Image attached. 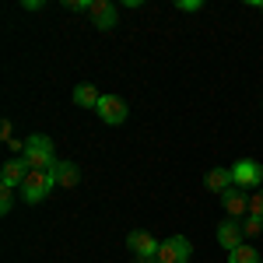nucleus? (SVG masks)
<instances>
[{
    "instance_id": "obj_7",
    "label": "nucleus",
    "mask_w": 263,
    "mask_h": 263,
    "mask_svg": "<svg viewBox=\"0 0 263 263\" xmlns=\"http://www.w3.org/2000/svg\"><path fill=\"white\" fill-rule=\"evenodd\" d=\"M28 172H32V168H28L25 158H11V162L0 168V186H4V190H21L25 179H28Z\"/></svg>"
},
{
    "instance_id": "obj_6",
    "label": "nucleus",
    "mask_w": 263,
    "mask_h": 263,
    "mask_svg": "<svg viewBox=\"0 0 263 263\" xmlns=\"http://www.w3.org/2000/svg\"><path fill=\"white\" fill-rule=\"evenodd\" d=\"M91 25L99 28V32H109V28H116V21H120V11H116V4L112 0H91Z\"/></svg>"
},
{
    "instance_id": "obj_2",
    "label": "nucleus",
    "mask_w": 263,
    "mask_h": 263,
    "mask_svg": "<svg viewBox=\"0 0 263 263\" xmlns=\"http://www.w3.org/2000/svg\"><path fill=\"white\" fill-rule=\"evenodd\" d=\"M53 186H57L53 172H28V179H25V186H21V200L25 203H42L49 193H53Z\"/></svg>"
},
{
    "instance_id": "obj_3",
    "label": "nucleus",
    "mask_w": 263,
    "mask_h": 263,
    "mask_svg": "<svg viewBox=\"0 0 263 263\" xmlns=\"http://www.w3.org/2000/svg\"><path fill=\"white\" fill-rule=\"evenodd\" d=\"M232 182L239 190H260L263 186V165L256 158H239L232 165Z\"/></svg>"
},
{
    "instance_id": "obj_18",
    "label": "nucleus",
    "mask_w": 263,
    "mask_h": 263,
    "mask_svg": "<svg viewBox=\"0 0 263 263\" xmlns=\"http://www.w3.org/2000/svg\"><path fill=\"white\" fill-rule=\"evenodd\" d=\"M67 11H91V0H67Z\"/></svg>"
},
{
    "instance_id": "obj_11",
    "label": "nucleus",
    "mask_w": 263,
    "mask_h": 263,
    "mask_svg": "<svg viewBox=\"0 0 263 263\" xmlns=\"http://www.w3.org/2000/svg\"><path fill=\"white\" fill-rule=\"evenodd\" d=\"M203 186H207V190H214V193L221 197L224 190H232V186H235V182H232V168H211V172L203 176Z\"/></svg>"
},
{
    "instance_id": "obj_5",
    "label": "nucleus",
    "mask_w": 263,
    "mask_h": 263,
    "mask_svg": "<svg viewBox=\"0 0 263 263\" xmlns=\"http://www.w3.org/2000/svg\"><path fill=\"white\" fill-rule=\"evenodd\" d=\"M95 112H99V120L105 123V126H120V123L126 120V102H123L120 95H102Z\"/></svg>"
},
{
    "instance_id": "obj_8",
    "label": "nucleus",
    "mask_w": 263,
    "mask_h": 263,
    "mask_svg": "<svg viewBox=\"0 0 263 263\" xmlns=\"http://www.w3.org/2000/svg\"><path fill=\"white\" fill-rule=\"evenodd\" d=\"M221 207L228 218H249V197H246V190H239V186H232V190H224L221 193Z\"/></svg>"
},
{
    "instance_id": "obj_22",
    "label": "nucleus",
    "mask_w": 263,
    "mask_h": 263,
    "mask_svg": "<svg viewBox=\"0 0 263 263\" xmlns=\"http://www.w3.org/2000/svg\"><path fill=\"white\" fill-rule=\"evenodd\" d=\"M134 263H158V256H134Z\"/></svg>"
},
{
    "instance_id": "obj_16",
    "label": "nucleus",
    "mask_w": 263,
    "mask_h": 263,
    "mask_svg": "<svg viewBox=\"0 0 263 263\" xmlns=\"http://www.w3.org/2000/svg\"><path fill=\"white\" fill-rule=\"evenodd\" d=\"M11 207H14V190H4V186H0V214L7 218Z\"/></svg>"
},
{
    "instance_id": "obj_19",
    "label": "nucleus",
    "mask_w": 263,
    "mask_h": 263,
    "mask_svg": "<svg viewBox=\"0 0 263 263\" xmlns=\"http://www.w3.org/2000/svg\"><path fill=\"white\" fill-rule=\"evenodd\" d=\"M179 11H203V0H179Z\"/></svg>"
},
{
    "instance_id": "obj_9",
    "label": "nucleus",
    "mask_w": 263,
    "mask_h": 263,
    "mask_svg": "<svg viewBox=\"0 0 263 263\" xmlns=\"http://www.w3.org/2000/svg\"><path fill=\"white\" fill-rule=\"evenodd\" d=\"M246 239V232H242V224L235 221V218H224L221 224H218V246H221L224 253H232V249H239Z\"/></svg>"
},
{
    "instance_id": "obj_23",
    "label": "nucleus",
    "mask_w": 263,
    "mask_h": 263,
    "mask_svg": "<svg viewBox=\"0 0 263 263\" xmlns=\"http://www.w3.org/2000/svg\"><path fill=\"white\" fill-rule=\"evenodd\" d=\"M253 7H256V11H263V0H253Z\"/></svg>"
},
{
    "instance_id": "obj_21",
    "label": "nucleus",
    "mask_w": 263,
    "mask_h": 263,
    "mask_svg": "<svg viewBox=\"0 0 263 263\" xmlns=\"http://www.w3.org/2000/svg\"><path fill=\"white\" fill-rule=\"evenodd\" d=\"M21 7H25V11H39L42 0H21Z\"/></svg>"
},
{
    "instance_id": "obj_17",
    "label": "nucleus",
    "mask_w": 263,
    "mask_h": 263,
    "mask_svg": "<svg viewBox=\"0 0 263 263\" xmlns=\"http://www.w3.org/2000/svg\"><path fill=\"white\" fill-rule=\"evenodd\" d=\"M242 232H246V235H260V232H263V221H260V218H246Z\"/></svg>"
},
{
    "instance_id": "obj_15",
    "label": "nucleus",
    "mask_w": 263,
    "mask_h": 263,
    "mask_svg": "<svg viewBox=\"0 0 263 263\" xmlns=\"http://www.w3.org/2000/svg\"><path fill=\"white\" fill-rule=\"evenodd\" d=\"M249 218H260L263 221V190H256V193L249 197Z\"/></svg>"
},
{
    "instance_id": "obj_12",
    "label": "nucleus",
    "mask_w": 263,
    "mask_h": 263,
    "mask_svg": "<svg viewBox=\"0 0 263 263\" xmlns=\"http://www.w3.org/2000/svg\"><path fill=\"white\" fill-rule=\"evenodd\" d=\"M53 179H57V186H78L81 182V168L74 162H57V168H53Z\"/></svg>"
},
{
    "instance_id": "obj_4",
    "label": "nucleus",
    "mask_w": 263,
    "mask_h": 263,
    "mask_svg": "<svg viewBox=\"0 0 263 263\" xmlns=\"http://www.w3.org/2000/svg\"><path fill=\"white\" fill-rule=\"evenodd\" d=\"M190 256H193V246L186 235H168L158 249V263H190Z\"/></svg>"
},
{
    "instance_id": "obj_13",
    "label": "nucleus",
    "mask_w": 263,
    "mask_h": 263,
    "mask_svg": "<svg viewBox=\"0 0 263 263\" xmlns=\"http://www.w3.org/2000/svg\"><path fill=\"white\" fill-rule=\"evenodd\" d=\"M70 99H74V105H81V109H99L102 95H99V88H95V84H78Z\"/></svg>"
},
{
    "instance_id": "obj_14",
    "label": "nucleus",
    "mask_w": 263,
    "mask_h": 263,
    "mask_svg": "<svg viewBox=\"0 0 263 263\" xmlns=\"http://www.w3.org/2000/svg\"><path fill=\"white\" fill-rule=\"evenodd\" d=\"M228 263H263L260 260V253H256V249H253V246H239V249H232V253H228Z\"/></svg>"
},
{
    "instance_id": "obj_10",
    "label": "nucleus",
    "mask_w": 263,
    "mask_h": 263,
    "mask_svg": "<svg viewBox=\"0 0 263 263\" xmlns=\"http://www.w3.org/2000/svg\"><path fill=\"white\" fill-rule=\"evenodd\" d=\"M126 249H130L134 256H158L162 242H158L151 232H130V235H126Z\"/></svg>"
},
{
    "instance_id": "obj_20",
    "label": "nucleus",
    "mask_w": 263,
    "mask_h": 263,
    "mask_svg": "<svg viewBox=\"0 0 263 263\" xmlns=\"http://www.w3.org/2000/svg\"><path fill=\"white\" fill-rule=\"evenodd\" d=\"M0 134H4V141H7V144L14 141V126H11V120H4V126H0Z\"/></svg>"
},
{
    "instance_id": "obj_1",
    "label": "nucleus",
    "mask_w": 263,
    "mask_h": 263,
    "mask_svg": "<svg viewBox=\"0 0 263 263\" xmlns=\"http://www.w3.org/2000/svg\"><path fill=\"white\" fill-rule=\"evenodd\" d=\"M32 172H53L57 168V155H53V141L46 134H28L25 137V155H21Z\"/></svg>"
}]
</instances>
